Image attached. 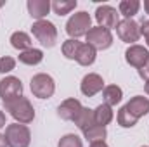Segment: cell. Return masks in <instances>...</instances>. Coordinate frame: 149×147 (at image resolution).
I'll return each instance as SVG.
<instances>
[{
  "label": "cell",
  "instance_id": "8",
  "mask_svg": "<svg viewBox=\"0 0 149 147\" xmlns=\"http://www.w3.org/2000/svg\"><path fill=\"white\" fill-rule=\"evenodd\" d=\"M116 33H118V37L121 38L123 42L134 43V42H137L141 38V28H139V24L134 19H123V21L118 23Z\"/></svg>",
  "mask_w": 149,
  "mask_h": 147
},
{
  "label": "cell",
  "instance_id": "13",
  "mask_svg": "<svg viewBox=\"0 0 149 147\" xmlns=\"http://www.w3.org/2000/svg\"><path fill=\"white\" fill-rule=\"evenodd\" d=\"M125 107H127V111H128L135 119H139V118L146 116L149 112V99L142 97V95H137V97L130 99V101L125 104Z\"/></svg>",
  "mask_w": 149,
  "mask_h": 147
},
{
  "label": "cell",
  "instance_id": "33",
  "mask_svg": "<svg viewBox=\"0 0 149 147\" xmlns=\"http://www.w3.org/2000/svg\"><path fill=\"white\" fill-rule=\"evenodd\" d=\"M144 9H146V12L149 14V0H146V2H144Z\"/></svg>",
  "mask_w": 149,
  "mask_h": 147
},
{
  "label": "cell",
  "instance_id": "32",
  "mask_svg": "<svg viewBox=\"0 0 149 147\" xmlns=\"http://www.w3.org/2000/svg\"><path fill=\"white\" fill-rule=\"evenodd\" d=\"M0 147H7V142H5V137L0 135Z\"/></svg>",
  "mask_w": 149,
  "mask_h": 147
},
{
  "label": "cell",
  "instance_id": "31",
  "mask_svg": "<svg viewBox=\"0 0 149 147\" xmlns=\"http://www.w3.org/2000/svg\"><path fill=\"white\" fill-rule=\"evenodd\" d=\"M5 126V114L0 111V128H3Z\"/></svg>",
  "mask_w": 149,
  "mask_h": 147
},
{
  "label": "cell",
  "instance_id": "12",
  "mask_svg": "<svg viewBox=\"0 0 149 147\" xmlns=\"http://www.w3.org/2000/svg\"><path fill=\"white\" fill-rule=\"evenodd\" d=\"M80 111H81V104H80L78 99H66L57 107V114L66 121H74L76 116L80 114Z\"/></svg>",
  "mask_w": 149,
  "mask_h": 147
},
{
  "label": "cell",
  "instance_id": "11",
  "mask_svg": "<svg viewBox=\"0 0 149 147\" xmlns=\"http://www.w3.org/2000/svg\"><path fill=\"white\" fill-rule=\"evenodd\" d=\"M125 59H127V62H128L130 66L141 69V68L148 62L149 52L144 47H141V45H130V47L127 49V52H125Z\"/></svg>",
  "mask_w": 149,
  "mask_h": 147
},
{
  "label": "cell",
  "instance_id": "36",
  "mask_svg": "<svg viewBox=\"0 0 149 147\" xmlns=\"http://www.w3.org/2000/svg\"><path fill=\"white\" fill-rule=\"evenodd\" d=\"M144 147H148V146H144Z\"/></svg>",
  "mask_w": 149,
  "mask_h": 147
},
{
  "label": "cell",
  "instance_id": "24",
  "mask_svg": "<svg viewBox=\"0 0 149 147\" xmlns=\"http://www.w3.org/2000/svg\"><path fill=\"white\" fill-rule=\"evenodd\" d=\"M80 47H81V42L73 40V38L66 40V42L63 43V54H64V57H68V59H76V54H78Z\"/></svg>",
  "mask_w": 149,
  "mask_h": 147
},
{
  "label": "cell",
  "instance_id": "5",
  "mask_svg": "<svg viewBox=\"0 0 149 147\" xmlns=\"http://www.w3.org/2000/svg\"><path fill=\"white\" fill-rule=\"evenodd\" d=\"M31 92L33 95L38 99H50L56 92V83H54V78L50 74L45 73H38L31 78Z\"/></svg>",
  "mask_w": 149,
  "mask_h": 147
},
{
  "label": "cell",
  "instance_id": "2",
  "mask_svg": "<svg viewBox=\"0 0 149 147\" xmlns=\"http://www.w3.org/2000/svg\"><path fill=\"white\" fill-rule=\"evenodd\" d=\"M3 137H5L7 147H28L31 142L30 128L26 125H21V123L7 125Z\"/></svg>",
  "mask_w": 149,
  "mask_h": 147
},
{
  "label": "cell",
  "instance_id": "15",
  "mask_svg": "<svg viewBox=\"0 0 149 147\" xmlns=\"http://www.w3.org/2000/svg\"><path fill=\"white\" fill-rule=\"evenodd\" d=\"M74 125H76L81 132H85V130H88L90 126L97 125V123H95V116H94V109L81 107L80 114H78V116H76V119H74Z\"/></svg>",
  "mask_w": 149,
  "mask_h": 147
},
{
  "label": "cell",
  "instance_id": "7",
  "mask_svg": "<svg viewBox=\"0 0 149 147\" xmlns=\"http://www.w3.org/2000/svg\"><path fill=\"white\" fill-rule=\"evenodd\" d=\"M0 97L3 102H10L17 97H23L21 80L16 76H7V78L0 80Z\"/></svg>",
  "mask_w": 149,
  "mask_h": 147
},
{
  "label": "cell",
  "instance_id": "23",
  "mask_svg": "<svg viewBox=\"0 0 149 147\" xmlns=\"http://www.w3.org/2000/svg\"><path fill=\"white\" fill-rule=\"evenodd\" d=\"M50 7L57 16H66L76 7V0H54Z\"/></svg>",
  "mask_w": 149,
  "mask_h": 147
},
{
  "label": "cell",
  "instance_id": "16",
  "mask_svg": "<svg viewBox=\"0 0 149 147\" xmlns=\"http://www.w3.org/2000/svg\"><path fill=\"white\" fill-rule=\"evenodd\" d=\"M74 61L80 66H90V64H94V61H95V49L92 45H88V43H81V47H80Z\"/></svg>",
  "mask_w": 149,
  "mask_h": 147
},
{
  "label": "cell",
  "instance_id": "22",
  "mask_svg": "<svg viewBox=\"0 0 149 147\" xmlns=\"http://www.w3.org/2000/svg\"><path fill=\"white\" fill-rule=\"evenodd\" d=\"M83 135H85V139H87L88 142H104L108 132H106V126L94 125V126H90L88 130H85Z\"/></svg>",
  "mask_w": 149,
  "mask_h": 147
},
{
  "label": "cell",
  "instance_id": "3",
  "mask_svg": "<svg viewBox=\"0 0 149 147\" xmlns=\"http://www.w3.org/2000/svg\"><path fill=\"white\" fill-rule=\"evenodd\" d=\"M90 28H92V19H90V14L85 10H80V12L73 14L66 23V33L73 40L87 35Z\"/></svg>",
  "mask_w": 149,
  "mask_h": 147
},
{
  "label": "cell",
  "instance_id": "21",
  "mask_svg": "<svg viewBox=\"0 0 149 147\" xmlns=\"http://www.w3.org/2000/svg\"><path fill=\"white\" fill-rule=\"evenodd\" d=\"M118 9H120V14L125 16V19H132V16H135L141 9V2L139 0H121Z\"/></svg>",
  "mask_w": 149,
  "mask_h": 147
},
{
  "label": "cell",
  "instance_id": "27",
  "mask_svg": "<svg viewBox=\"0 0 149 147\" xmlns=\"http://www.w3.org/2000/svg\"><path fill=\"white\" fill-rule=\"evenodd\" d=\"M14 68H16V59H12L9 55H5V57L0 59V73H9Z\"/></svg>",
  "mask_w": 149,
  "mask_h": 147
},
{
  "label": "cell",
  "instance_id": "4",
  "mask_svg": "<svg viewBox=\"0 0 149 147\" xmlns=\"http://www.w3.org/2000/svg\"><path fill=\"white\" fill-rule=\"evenodd\" d=\"M31 31H33V35L37 37L38 42H40L43 47H47V49L54 47L56 42H57V28H56L50 21H47V19H42V21L33 23Z\"/></svg>",
  "mask_w": 149,
  "mask_h": 147
},
{
  "label": "cell",
  "instance_id": "1",
  "mask_svg": "<svg viewBox=\"0 0 149 147\" xmlns=\"http://www.w3.org/2000/svg\"><path fill=\"white\" fill-rule=\"evenodd\" d=\"M3 104H5V109L10 112V116L21 125H28L35 119V109L26 97H17L10 102H3Z\"/></svg>",
  "mask_w": 149,
  "mask_h": 147
},
{
  "label": "cell",
  "instance_id": "28",
  "mask_svg": "<svg viewBox=\"0 0 149 147\" xmlns=\"http://www.w3.org/2000/svg\"><path fill=\"white\" fill-rule=\"evenodd\" d=\"M139 76H141L144 81H148V80H149V59H148V62L139 69Z\"/></svg>",
  "mask_w": 149,
  "mask_h": 147
},
{
  "label": "cell",
  "instance_id": "17",
  "mask_svg": "<svg viewBox=\"0 0 149 147\" xmlns=\"http://www.w3.org/2000/svg\"><path fill=\"white\" fill-rule=\"evenodd\" d=\"M102 97H104V104H108V106L113 107V106H116V104L121 102L123 92H121V88L116 87V85H108V87H104V90H102Z\"/></svg>",
  "mask_w": 149,
  "mask_h": 147
},
{
  "label": "cell",
  "instance_id": "29",
  "mask_svg": "<svg viewBox=\"0 0 149 147\" xmlns=\"http://www.w3.org/2000/svg\"><path fill=\"white\" fill-rule=\"evenodd\" d=\"M141 35H144V37H146V42H148V45H149V19H148V21H142Z\"/></svg>",
  "mask_w": 149,
  "mask_h": 147
},
{
  "label": "cell",
  "instance_id": "30",
  "mask_svg": "<svg viewBox=\"0 0 149 147\" xmlns=\"http://www.w3.org/2000/svg\"><path fill=\"white\" fill-rule=\"evenodd\" d=\"M90 147H109V146H108L106 142H92Z\"/></svg>",
  "mask_w": 149,
  "mask_h": 147
},
{
  "label": "cell",
  "instance_id": "35",
  "mask_svg": "<svg viewBox=\"0 0 149 147\" xmlns=\"http://www.w3.org/2000/svg\"><path fill=\"white\" fill-rule=\"evenodd\" d=\"M2 5H3V2H0V7H2Z\"/></svg>",
  "mask_w": 149,
  "mask_h": 147
},
{
  "label": "cell",
  "instance_id": "9",
  "mask_svg": "<svg viewBox=\"0 0 149 147\" xmlns=\"http://www.w3.org/2000/svg\"><path fill=\"white\" fill-rule=\"evenodd\" d=\"M95 19L99 23L101 28H106V30H111V28H116L120 19H118V12L116 9L111 7V5H101L97 7L95 10Z\"/></svg>",
  "mask_w": 149,
  "mask_h": 147
},
{
  "label": "cell",
  "instance_id": "6",
  "mask_svg": "<svg viewBox=\"0 0 149 147\" xmlns=\"http://www.w3.org/2000/svg\"><path fill=\"white\" fill-rule=\"evenodd\" d=\"M85 37H87V43L92 45L95 50H106V49H109L113 45L111 31L106 30V28H101V26L90 28Z\"/></svg>",
  "mask_w": 149,
  "mask_h": 147
},
{
  "label": "cell",
  "instance_id": "26",
  "mask_svg": "<svg viewBox=\"0 0 149 147\" xmlns=\"http://www.w3.org/2000/svg\"><path fill=\"white\" fill-rule=\"evenodd\" d=\"M57 147H83V144H81V140L74 133H68V135L61 137Z\"/></svg>",
  "mask_w": 149,
  "mask_h": 147
},
{
  "label": "cell",
  "instance_id": "20",
  "mask_svg": "<svg viewBox=\"0 0 149 147\" xmlns=\"http://www.w3.org/2000/svg\"><path fill=\"white\" fill-rule=\"evenodd\" d=\"M94 116H95V123L97 125H101V126H106V125H109L113 121V109L111 106H108V104H101V106H97L95 109H94Z\"/></svg>",
  "mask_w": 149,
  "mask_h": 147
},
{
  "label": "cell",
  "instance_id": "18",
  "mask_svg": "<svg viewBox=\"0 0 149 147\" xmlns=\"http://www.w3.org/2000/svg\"><path fill=\"white\" fill-rule=\"evenodd\" d=\"M42 59H43V52L40 49H33V47L30 50H24L19 54V62H23L26 66H37L42 62Z\"/></svg>",
  "mask_w": 149,
  "mask_h": 147
},
{
  "label": "cell",
  "instance_id": "34",
  "mask_svg": "<svg viewBox=\"0 0 149 147\" xmlns=\"http://www.w3.org/2000/svg\"><path fill=\"white\" fill-rule=\"evenodd\" d=\"M144 90H146V94L149 95V80L146 81V85H144Z\"/></svg>",
  "mask_w": 149,
  "mask_h": 147
},
{
  "label": "cell",
  "instance_id": "19",
  "mask_svg": "<svg viewBox=\"0 0 149 147\" xmlns=\"http://www.w3.org/2000/svg\"><path fill=\"white\" fill-rule=\"evenodd\" d=\"M10 45L14 49H17V50L24 52V50H30L31 49V38H30L28 33H24V31H16V33L10 35Z\"/></svg>",
  "mask_w": 149,
  "mask_h": 147
},
{
  "label": "cell",
  "instance_id": "10",
  "mask_svg": "<svg viewBox=\"0 0 149 147\" xmlns=\"http://www.w3.org/2000/svg\"><path fill=\"white\" fill-rule=\"evenodd\" d=\"M104 88V80L102 76H99L97 73H88L83 76L81 83H80V90L83 95L87 97H94L95 94H99Z\"/></svg>",
  "mask_w": 149,
  "mask_h": 147
},
{
  "label": "cell",
  "instance_id": "14",
  "mask_svg": "<svg viewBox=\"0 0 149 147\" xmlns=\"http://www.w3.org/2000/svg\"><path fill=\"white\" fill-rule=\"evenodd\" d=\"M26 7H28L30 16L35 17L37 21H42V19L49 14V10L52 9L49 0H28Z\"/></svg>",
  "mask_w": 149,
  "mask_h": 147
},
{
  "label": "cell",
  "instance_id": "25",
  "mask_svg": "<svg viewBox=\"0 0 149 147\" xmlns=\"http://www.w3.org/2000/svg\"><path fill=\"white\" fill-rule=\"evenodd\" d=\"M116 119H118V125H120V126H123V128H132V126H135V123H137V119H135L128 111H127L125 106L118 111Z\"/></svg>",
  "mask_w": 149,
  "mask_h": 147
}]
</instances>
